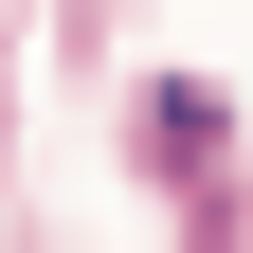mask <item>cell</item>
Instances as JSON below:
<instances>
[{
  "label": "cell",
  "mask_w": 253,
  "mask_h": 253,
  "mask_svg": "<svg viewBox=\"0 0 253 253\" xmlns=\"http://www.w3.org/2000/svg\"><path fill=\"white\" fill-rule=\"evenodd\" d=\"M145 163H163V181H199V163H217V90H181V73L145 90Z\"/></svg>",
  "instance_id": "6da1fadb"
}]
</instances>
